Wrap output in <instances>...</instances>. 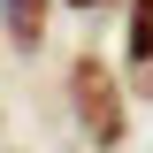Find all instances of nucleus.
Listing matches in <instances>:
<instances>
[{
	"label": "nucleus",
	"instance_id": "f03ea898",
	"mask_svg": "<svg viewBox=\"0 0 153 153\" xmlns=\"http://www.w3.org/2000/svg\"><path fill=\"white\" fill-rule=\"evenodd\" d=\"M46 16H54V0H0V23H8V46H46Z\"/></svg>",
	"mask_w": 153,
	"mask_h": 153
},
{
	"label": "nucleus",
	"instance_id": "7ed1b4c3",
	"mask_svg": "<svg viewBox=\"0 0 153 153\" xmlns=\"http://www.w3.org/2000/svg\"><path fill=\"white\" fill-rule=\"evenodd\" d=\"M123 54H130V76L153 84V0H130V31H123Z\"/></svg>",
	"mask_w": 153,
	"mask_h": 153
},
{
	"label": "nucleus",
	"instance_id": "20e7f679",
	"mask_svg": "<svg viewBox=\"0 0 153 153\" xmlns=\"http://www.w3.org/2000/svg\"><path fill=\"white\" fill-rule=\"evenodd\" d=\"M61 8H76V16H100V8H115V0H61Z\"/></svg>",
	"mask_w": 153,
	"mask_h": 153
},
{
	"label": "nucleus",
	"instance_id": "f257e3e1",
	"mask_svg": "<svg viewBox=\"0 0 153 153\" xmlns=\"http://www.w3.org/2000/svg\"><path fill=\"white\" fill-rule=\"evenodd\" d=\"M69 107H76V130L92 138L100 153L123 146L130 115H123V84H115L107 61H92V54H76V61H69Z\"/></svg>",
	"mask_w": 153,
	"mask_h": 153
}]
</instances>
